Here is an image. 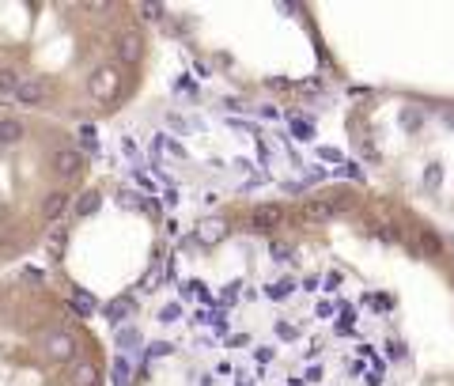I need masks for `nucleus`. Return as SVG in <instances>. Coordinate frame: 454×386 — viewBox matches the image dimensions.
<instances>
[{
  "instance_id": "obj_1",
  "label": "nucleus",
  "mask_w": 454,
  "mask_h": 386,
  "mask_svg": "<svg viewBox=\"0 0 454 386\" xmlns=\"http://www.w3.org/2000/svg\"><path fill=\"white\" fill-rule=\"evenodd\" d=\"M42 352H46V360L64 363V360H72L76 352H80V341H76V337L69 334V329L53 326L50 334H46V341H42Z\"/></svg>"
},
{
  "instance_id": "obj_2",
  "label": "nucleus",
  "mask_w": 454,
  "mask_h": 386,
  "mask_svg": "<svg viewBox=\"0 0 454 386\" xmlns=\"http://www.w3.org/2000/svg\"><path fill=\"white\" fill-rule=\"evenodd\" d=\"M91 98L95 103H110V98L118 95V87H121V72L114 69V64H103V69H95L91 72Z\"/></svg>"
},
{
  "instance_id": "obj_3",
  "label": "nucleus",
  "mask_w": 454,
  "mask_h": 386,
  "mask_svg": "<svg viewBox=\"0 0 454 386\" xmlns=\"http://www.w3.org/2000/svg\"><path fill=\"white\" fill-rule=\"evenodd\" d=\"M50 167L53 174H61V178H80L84 171V152L80 148H57L50 156Z\"/></svg>"
},
{
  "instance_id": "obj_4",
  "label": "nucleus",
  "mask_w": 454,
  "mask_h": 386,
  "mask_svg": "<svg viewBox=\"0 0 454 386\" xmlns=\"http://www.w3.org/2000/svg\"><path fill=\"white\" fill-rule=\"evenodd\" d=\"M114 50H118V57L125 61V64H137L144 57V35L137 27H125V30H118V38H114Z\"/></svg>"
},
{
  "instance_id": "obj_5",
  "label": "nucleus",
  "mask_w": 454,
  "mask_h": 386,
  "mask_svg": "<svg viewBox=\"0 0 454 386\" xmlns=\"http://www.w3.org/2000/svg\"><path fill=\"white\" fill-rule=\"evenodd\" d=\"M250 224L258 227V231H276V227L284 224V208L280 205H258L250 212Z\"/></svg>"
},
{
  "instance_id": "obj_6",
  "label": "nucleus",
  "mask_w": 454,
  "mask_h": 386,
  "mask_svg": "<svg viewBox=\"0 0 454 386\" xmlns=\"http://www.w3.org/2000/svg\"><path fill=\"white\" fill-rule=\"evenodd\" d=\"M69 205H72L69 193L53 190V193H46V201H42V216H46V220H61L64 212H69Z\"/></svg>"
},
{
  "instance_id": "obj_7",
  "label": "nucleus",
  "mask_w": 454,
  "mask_h": 386,
  "mask_svg": "<svg viewBox=\"0 0 454 386\" xmlns=\"http://www.w3.org/2000/svg\"><path fill=\"white\" fill-rule=\"evenodd\" d=\"M334 212H337V205H329V201H307V205H299V216H303L307 224H326Z\"/></svg>"
},
{
  "instance_id": "obj_8",
  "label": "nucleus",
  "mask_w": 454,
  "mask_h": 386,
  "mask_svg": "<svg viewBox=\"0 0 454 386\" xmlns=\"http://www.w3.org/2000/svg\"><path fill=\"white\" fill-rule=\"evenodd\" d=\"M69 386H98V368L91 360H76L72 375H69Z\"/></svg>"
},
{
  "instance_id": "obj_9",
  "label": "nucleus",
  "mask_w": 454,
  "mask_h": 386,
  "mask_svg": "<svg viewBox=\"0 0 454 386\" xmlns=\"http://www.w3.org/2000/svg\"><path fill=\"white\" fill-rule=\"evenodd\" d=\"M19 103H27V106H38V103H46V84L42 80H23L19 84V91H16Z\"/></svg>"
},
{
  "instance_id": "obj_10",
  "label": "nucleus",
  "mask_w": 454,
  "mask_h": 386,
  "mask_svg": "<svg viewBox=\"0 0 454 386\" xmlns=\"http://www.w3.org/2000/svg\"><path fill=\"white\" fill-rule=\"evenodd\" d=\"M19 140H23V125H19L16 118H4V114H0V144L12 148V144H19Z\"/></svg>"
},
{
  "instance_id": "obj_11",
  "label": "nucleus",
  "mask_w": 454,
  "mask_h": 386,
  "mask_svg": "<svg viewBox=\"0 0 454 386\" xmlns=\"http://www.w3.org/2000/svg\"><path fill=\"white\" fill-rule=\"evenodd\" d=\"M197 235H201V242H220L227 235V224L220 216L216 220H201V224H197Z\"/></svg>"
},
{
  "instance_id": "obj_12",
  "label": "nucleus",
  "mask_w": 454,
  "mask_h": 386,
  "mask_svg": "<svg viewBox=\"0 0 454 386\" xmlns=\"http://www.w3.org/2000/svg\"><path fill=\"white\" fill-rule=\"evenodd\" d=\"M19 72L12 69V64H0V95H16L19 91Z\"/></svg>"
},
{
  "instance_id": "obj_13",
  "label": "nucleus",
  "mask_w": 454,
  "mask_h": 386,
  "mask_svg": "<svg viewBox=\"0 0 454 386\" xmlns=\"http://www.w3.org/2000/svg\"><path fill=\"white\" fill-rule=\"evenodd\" d=\"M98 205H103V197H98L95 190H84L80 197H76V216H91Z\"/></svg>"
},
{
  "instance_id": "obj_14",
  "label": "nucleus",
  "mask_w": 454,
  "mask_h": 386,
  "mask_svg": "<svg viewBox=\"0 0 454 386\" xmlns=\"http://www.w3.org/2000/svg\"><path fill=\"white\" fill-rule=\"evenodd\" d=\"M72 307H76L80 314H91V311H95V300H91L87 292H76V295H72Z\"/></svg>"
},
{
  "instance_id": "obj_15",
  "label": "nucleus",
  "mask_w": 454,
  "mask_h": 386,
  "mask_svg": "<svg viewBox=\"0 0 454 386\" xmlns=\"http://www.w3.org/2000/svg\"><path fill=\"white\" fill-rule=\"evenodd\" d=\"M114 382H118V386L129 382V360H125V356H118V363H114Z\"/></svg>"
},
{
  "instance_id": "obj_16",
  "label": "nucleus",
  "mask_w": 454,
  "mask_h": 386,
  "mask_svg": "<svg viewBox=\"0 0 454 386\" xmlns=\"http://www.w3.org/2000/svg\"><path fill=\"white\" fill-rule=\"evenodd\" d=\"M95 140H98V133H95V125H84V129H80V144H84L87 152H95Z\"/></svg>"
},
{
  "instance_id": "obj_17",
  "label": "nucleus",
  "mask_w": 454,
  "mask_h": 386,
  "mask_svg": "<svg viewBox=\"0 0 454 386\" xmlns=\"http://www.w3.org/2000/svg\"><path fill=\"white\" fill-rule=\"evenodd\" d=\"M140 16L144 19H163V16H167V8H163V4H140Z\"/></svg>"
},
{
  "instance_id": "obj_18",
  "label": "nucleus",
  "mask_w": 454,
  "mask_h": 386,
  "mask_svg": "<svg viewBox=\"0 0 454 386\" xmlns=\"http://www.w3.org/2000/svg\"><path fill=\"white\" fill-rule=\"evenodd\" d=\"M420 246H424L428 254H439V250H443V242H439L436 235H431V231H424V235H420Z\"/></svg>"
},
{
  "instance_id": "obj_19",
  "label": "nucleus",
  "mask_w": 454,
  "mask_h": 386,
  "mask_svg": "<svg viewBox=\"0 0 454 386\" xmlns=\"http://www.w3.org/2000/svg\"><path fill=\"white\" fill-rule=\"evenodd\" d=\"M292 129H295V137H303V140H311V137H314L311 121H292Z\"/></svg>"
},
{
  "instance_id": "obj_20",
  "label": "nucleus",
  "mask_w": 454,
  "mask_h": 386,
  "mask_svg": "<svg viewBox=\"0 0 454 386\" xmlns=\"http://www.w3.org/2000/svg\"><path fill=\"white\" fill-rule=\"evenodd\" d=\"M269 254H273L276 261H284V258H292V246H284V242H273V246H269Z\"/></svg>"
},
{
  "instance_id": "obj_21",
  "label": "nucleus",
  "mask_w": 454,
  "mask_h": 386,
  "mask_svg": "<svg viewBox=\"0 0 454 386\" xmlns=\"http://www.w3.org/2000/svg\"><path fill=\"white\" fill-rule=\"evenodd\" d=\"M292 288H295L292 280H280V284H276V288H269V295H273V300H284V295L292 292Z\"/></svg>"
},
{
  "instance_id": "obj_22",
  "label": "nucleus",
  "mask_w": 454,
  "mask_h": 386,
  "mask_svg": "<svg viewBox=\"0 0 454 386\" xmlns=\"http://www.w3.org/2000/svg\"><path fill=\"white\" fill-rule=\"evenodd\" d=\"M129 311H132V303H110V307H106L110 318H121V314H129Z\"/></svg>"
},
{
  "instance_id": "obj_23",
  "label": "nucleus",
  "mask_w": 454,
  "mask_h": 386,
  "mask_svg": "<svg viewBox=\"0 0 454 386\" xmlns=\"http://www.w3.org/2000/svg\"><path fill=\"white\" fill-rule=\"evenodd\" d=\"M178 314H182V307H174V303H171V307H163V311H159V318H163V322H174Z\"/></svg>"
},
{
  "instance_id": "obj_24",
  "label": "nucleus",
  "mask_w": 454,
  "mask_h": 386,
  "mask_svg": "<svg viewBox=\"0 0 454 386\" xmlns=\"http://www.w3.org/2000/svg\"><path fill=\"white\" fill-rule=\"evenodd\" d=\"M137 341H140V337H137V329H125V334H118V345H125V348H129V345H137Z\"/></svg>"
},
{
  "instance_id": "obj_25",
  "label": "nucleus",
  "mask_w": 454,
  "mask_h": 386,
  "mask_svg": "<svg viewBox=\"0 0 454 386\" xmlns=\"http://www.w3.org/2000/svg\"><path fill=\"white\" fill-rule=\"evenodd\" d=\"M167 352H171L167 341H156V345H148V356H167Z\"/></svg>"
},
{
  "instance_id": "obj_26",
  "label": "nucleus",
  "mask_w": 454,
  "mask_h": 386,
  "mask_svg": "<svg viewBox=\"0 0 454 386\" xmlns=\"http://www.w3.org/2000/svg\"><path fill=\"white\" fill-rule=\"evenodd\" d=\"M439 182H443V171H439V167H428V186H431V190H436Z\"/></svg>"
},
{
  "instance_id": "obj_27",
  "label": "nucleus",
  "mask_w": 454,
  "mask_h": 386,
  "mask_svg": "<svg viewBox=\"0 0 454 386\" xmlns=\"http://www.w3.org/2000/svg\"><path fill=\"white\" fill-rule=\"evenodd\" d=\"M284 341H295V326H288V322H280V329H276Z\"/></svg>"
},
{
  "instance_id": "obj_28",
  "label": "nucleus",
  "mask_w": 454,
  "mask_h": 386,
  "mask_svg": "<svg viewBox=\"0 0 454 386\" xmlns=\"http://www.w3.org/2000/svg\"><path fill=\"white\" fill-rule=\"evenodd\" d=\"M341 174H348V178H356V182L363 178V174H360V167H356V163H348V167H345V171H341Z\"/></svg>"
},
{
  "instance_id": "obj_29",
  "label": "nucleus",
  "mask_w": 454,
  "mask_h": 386,
  "mask_svg": "<svg viewBox=\"0 0 454 386\" xmlns=\"http://www.w3.org/2000/svg\"><path fill=\"white\" fill-rule=\"evenodd\" d=\"M254 356H258L261 363H269V360H273V348H258V352H254Z\"/></svg>"
},
{
  "instance_id": "obj_30",
  "label": "nucleus",
  "mask_w": 454,
  "mask_h": 386,
  "mask_svg": "<svg viewBox=\"0 0 454 386\" xmlns=\"http://www.w3.org/2000/svg\"><path fill=\"white\" fill-rule=\"evenodd\" d=\"M239 386H250V382H239Z\"/></svg>"
}]
</instances>
